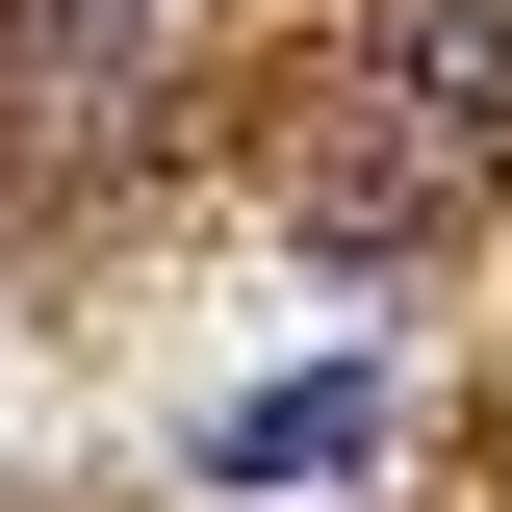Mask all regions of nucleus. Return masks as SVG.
<instances>
[{
  "instance_id": "1",
  "label": "nucleus",
  "mask_w": 512,
  "mask_h": 512,
  "mask_svg": "<svg viewBox=\"0 0 512 512\" xmlns=\"http://www.w3.org/2000/svg\"><path fill=\"white\" fill-rule=\"evenodd\" d=\"M487 154H512V0H384L333 128L282 154V205H308V256H436L487 205Z\"/></svg>"
},
{
  "instance_id": "2",
  "label": "nucleus",
  "mask_w": 512,
  "mask_h": 512,
  "mask_svg": "<svg viewBox=\"0 0 512 512\" xmlns=\"http://www.w3.org/2000/svg\"><path fill=\"white\" fill-rule=\"evenodd\" d=\"M333 461H384V359H308L256 410H205V487H333Z\"/></svg>"
}]
</instances>
